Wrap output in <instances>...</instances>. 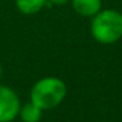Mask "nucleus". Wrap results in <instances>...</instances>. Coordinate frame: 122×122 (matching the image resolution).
I'll list each match as a JSON object with an SVG mask.
<instances>
[{
  "instance_id": "6e6552de",
  "label": "nucleus",
  "mask_w": 122,
  "mask_h": 122,
  "mask_svg": "<svg viewBox=\"0 0 122 122\" xmlns=\"http://www.w3.org/2000/svg\"><path fill=\"white\" fill-rule=\"evenodd\" d=\"M1 74H3V67H1V63H0V77H1Z\"/></svg>"
},
{
  "instance_id": "0eeeda50",
  "label": "nucleus",
  "mask_w": 122,
  "mask_h": 122,
  "mask_svg": "<svg viewBox=\"0 0 122 122\" xmlns=\"http://www.w3.org/2000/svg\"><path fill=\"white\" fill-rule=\"evenodd\" d=\"M47 1H50L54 5H64V4L68 3L70 0H47Z\"/></svg>"
},
{
  "instance_id": "7ed1b4c3",
  "label": "nucleus",
  "mask_w": 122,
  "mask_h": 122,
  "mask_svg": "<svg viewBox=\"0 0 122 122\" xmlns=\"http://www.w3.org/2000/svg\"><path fill=\"white\" fill-rule=\"evenodd\" d=\"M21 101L16 91L0 84V122H12L19 117Z\"/></svg>"
},
{
  "instance_id": "20e7f679",
  "label": "nucleus",
  "mask_w": 122,
  "mask_h": 122,
  "mask_svg": "<svg viewBox=\"0 0 122 122\" xmlns=\"http://www.w3.org/2000/svg\"><path fill=\"white\" fill-rule=\"evenodd\" d=\"M72 8L83 17H91L101 11V0H71Z\"/></svg>"
},
{
  "instance_id": "39448f33",
  "label": "nucleus",
  "mask_w": 122,
  "mask_h": 122,
  "mask_svg": "<svg viewBox=\"0 0 122 122\" xmlns=\"http://www.w3.org/2000/svg\"><path fill=\"white\" fill-rule=\"evenodd\" d=\"M43 110L38 108L32 101H28L25 104H21V108L19 112V117L22 122H40L42 119Z\"/></svg>"
},
{
  "instance_id": "423d86ee",
  "label": "nucleus",
  "mask_w": 122,
  "mask_h": 122,
  "mask_svg": "<svg viewBox=\"0 0 122 122\" xmlns=\"http://www.w3.org/2000/svg\"><path fill=\"white\" fill-rule=\"evenodd\" d=\"M47 0H16V7L22 15H36L43 8Z\"/></svg>"
},
{
  "instance_id": "f03ea898",
  "label": "nucleus",
  "mask_w": 122,
  "mask_h": 122,
  "mask_svg": "<svg viewBox=\"0 0 122 122\" xmlns=\"http://www.w3.org/2000/svg\"><path fill=\"white\" fill-rule=\"evenodd\" d=\"M91 33L100 43H114L122 38V13L114 9L100 11L93 16Z\"/></svg>"
},
{
  "instance_id": "f257e3e1",
  "label": "nucleus",
  "mask_w": 122,
  "mask_h": 122,
  "mask_svg": "<svg viewBox=\"0 0 122 122\" xmlns=\"http://www.w3.org/2000/svg\"><path fill=\"white\" fill-rule=\"evenodd\" d=\"M67 95L66 83L55 76H46L37 80L30 89V101L42 110L59 106Z\"/></svg>"
}]
</instances>
